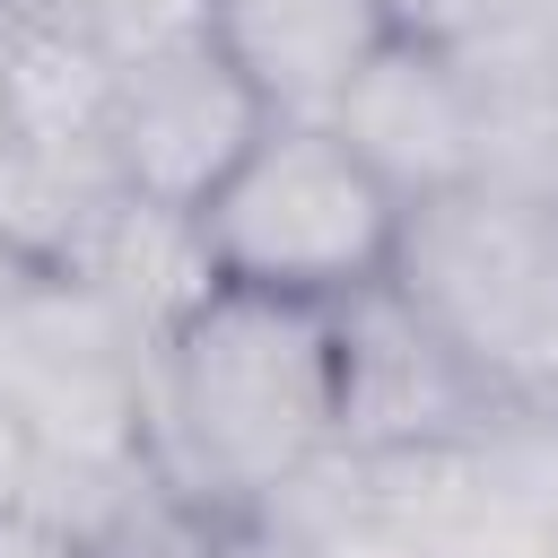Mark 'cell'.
Listing matches in <instances>:
<instances>
[{"mask_svg":"<svg viewBox=\"0 0 558 558\" xmlns=\"http://www.w3.org/2000/svg\"><path fill=\"white\" fill-rule=\"evenodd\" d=\"M0 401L44 462H113L148 445V340L78 270L0 253Z\"/></svg>","mask_w":558,"mask_h":558,"instance_id":"cell-4","label":"cell"},{"mask_svg":"<svg viewBox=\"0 0 558 558\" xmlns=\"http://www.w3.org/2000/svg\"><path fill=\"white\" fill-rule=\"evenodd\" d=\"M209 35L270 122H331L375 52H392L410 26L392 0H209Z\"/></svg>","mask_w":558,"mask_h":558,"instance_id":"cell-7","label":"cell"},{"mask_svg":"<svg viewBox=\"0 0 558 558\" xmlns=\"http://www.w3.org/2000/svg\"><path fill=\"white\" fill-rule=\"evenodd\" d=\"M148 445L192 497H270L340 445V314L209 288L148 349Z\"/></svg>","mask_w":558,"mask_h":558,"instance_id":"cell-1","label":"cell"},{"mask_svg":"<svg viewBox=\"0 0 558 558\" xmlns=\"http://www.w3.org/2000/svg\"><path fill=\"white\" fill-rule=\"evenodd\" d=\"M262 122H270V105L244 87V70L218 44H201V52H174V61H148V70L113 78L105 157H113L122 192L192 218L218 192V174L262 140Z\"/></svg>","mask_w":558,"mask_h":558,"instance_id":"cell-5","label":"cell"},{"mask_svg":"<svg viewBox=\"0 0 558 558\" xmlns=\"http://www.w3.org/2000/svg\"><path fill=\"white\" fill-rule=\"evenodd\" d=\"M35 9H44L52 35H70L105 70V87L122 70H148V61H174V52L218 44L209 35V0H35Z\"/></svg>","mask_w":558,"mask_h":558,"instance_id":"cell-8","label":"cell"},{"mask_svg":"<svg viewBox=\"0 0 558 558\" xmlns=\"http://www.w3.org/2000/svg\"><path fill=\"white\" fill-rule=\"evenodd\" d=\"M0 558H78V541L52 514H0Z\"/></svg>","mask_w":558,"mask_h":558,"instance_id":"cell-9","label":"cell"},{"mask_svg":"<svg viewBox=\"0 0 558 558\" xmlns=\"http://www.w3.org/2000/svg\"><path fill=\"white\" fill-rule=\"evenodd\" d=\"M392 288L488 384H558V201L497 183L418 201Z\"/></svg>","mask_w":558,"mask_h":558,"instance_id":"cell-3","label":"cell"},{"mask_svg":"<svg viewBox=\"0 0 558 558\" xmlns=\"http://www.w3.org/2000/svg\"><path fill=\"white\" fill-rule=\"evenodd\" d=\"M331 131H340L410 209L480 183V105H471V70H462L445 44H427V35H401L392 52H375V70L340 96Z\"/></svg>","mask_w":558,"mask_h":558,"instance_id":"cell-6","label":"cell"},{"mask_svg":"<svg viewBox=\"0 0 558 558\" xmlns=\"http://www.w3.org/2000/svg\"><path fill=\"white\" fill-rule=\"evenodd\" d=\"M401 227H410V201L331 122H262V140L192 209V235L218 288H253L323 314L392 288Z\"/></svg>","mask_w":558,"mask_h":558,"instance_id":"cell-2","label":"cell"}]
</instances>
